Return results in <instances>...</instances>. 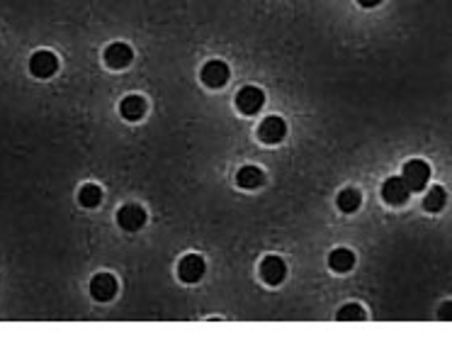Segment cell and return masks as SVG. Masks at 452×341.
<instances>
[{
  "label": "cell",
  "instance_id": "5b68a950",
  "mask_svg": "<svg viewBox=\"0 0 452 341\" xmlns=\"http://www.w3.org/2000/svg\"><path fill=\"white\" fill-rule=\"evenodd\" d=\"M204 271H207V264L197 254H187L178 264V276L182 283H197L204 276Z\"/></svg>",
  "mask_w": 452,
  "mask_h": 341
},
{
  "label": "cell",
  "instance_id": "4fadbf2b",
  "mask_svg": "<svg viewBox=\"0 0 452 341\" xmlns=\"http://www.w3.org/2000/svg\"><path fill=\"white\" fill-rule=\"evenodd\" d=\"M263 180H265V173H263L258 166H243L236 173L238 188H246V190H255V188H260Z\"/></svg>",
  "mask_w": 452,
  "mask_h": 341
},
{
  "label": "cell",
  "instance_id": "ac0fdd59",
  "mask_svg": "<svg viewBox=\"0 0 452 341\" xmlns=\"http://www.w3.org/2000/svg\"><path fill=\"white\" fill-rule=\"evenodd\" d=\"M338 320L341 322H358V320H365V310L360 305H346L338 310Z\"/></svg>",
  "mask_w": 452,
  "mask_h": 341
},
{
  "label": "cell",
  "instance_id": "5bb4252c",
  "mask_svg": "<svg viewBox=\"0 0 452 341\" xmlns=\"http://www.w3.org/2000/svg\"><path fill=\"white\" fill-rule=\"evenodd\" d=\"M355 266V254L351 251V249H336V251H331L329 256V269L336 271V273H348Z\"/></svg>",
  "mask_w": 452,
  "mask_h": 341
},
{
  "label": "cell",
  "instance_id": "ba28073f",
  "mask_svg": "<svg viewBox=\"0 0 452 341\" xmlns=\"http://www.w3.org/2000/svg\"><path fill=\"white\" fill-rule=\"evenodd\" d=\"M117 222L124 232H139L146 224V212L139 205H124L117 212Z\"/></svg>",
  "mask_w": 452,
  "mask_h": 341
},
{
  "label": "cell",
  "instance_id": "8fae6325",
  "mask_svg": "<svg viewBox=\"0 0 452 341\" xmlns=\"http://www.w3.org/2000/svg\"><path fill=\"white\" fill-rule=\"evenodd\" d=\"M411 190L409 185L404 183V178H389L385 180V185H382V197L389 202V205H404L409 200Z\"/></svg>",
  "mask_w": 452,
  "mask_h": 341
},
{
  "label": "cell",
  "instance_id": "8992f818",
  "mask_svg": "<svg viewBox=\"0 0 452 341\" xmlns=\"http://www.w3.org/2000/svg\"><path fill=\"white\" fill-rule=\"evenodd\" d=\"M285 134H287V124H285V119L277 115L265 117L258 127V136H260V141H265V144H277V141L285 139Z\"/></svg>",
  "mask_w": 452,
  "mask_h": 341
},
{
  "label": "cell",
  "instance_id": "3957f363",
  "mask_svg": "<svg viewBox=\"0 0 452 341\" xmlns=\"http://www.w3.org/2000/svg\"><path fill=\"white\" fill-rule=\"evenodd\" d=\"M90 295L97 300V303H107L117 295V278L112 273H97V276L90 281Z\"/></svg>",
  "mask_w": 452,
  "mask_h": 341
},
{
  "label": "cell",
  "instance_id": "7c38bea8",
  "mask_svg": "<svg viewBox=\"0 0 452 341\" xmlns=\"http://www.w3.org/2000/svg\"><path fill=\"white\" fill-rule=\"evenodd\" d=\"M119 115L124 119H129V122L141 119L146 115V100L141 98V95H127V98L119 102Z\"/></svg>",
  "mask_w": 452,
  "mask_h": 341
},
{
  "label": "cell",
  "instance_id": "277c9868",
  "mask_svg": "<svg viewBox=\"0 0 452 341\" xmlns=\"http://www.w3.org/2000/svg\"><path fill=\"white\" fill-rule=\"evenodd\" d=\"M30 71L32 76L37 78H51L59 71V59H56V54H51V51H37L30 59Z\"/></svg>",
  "mask_w": 452,
  "mask_h": 341
},
{
  "label": "cell",
  "instance_id": "7a4b0ae2",
  "mask_svg": "<svg viewBox=\"0 0 452 341\" xmlns=\"http://www.w3.org/2000/svg\"><path fill=\"white\" fill-rule=\"evenodd\" d=\"M265 105V93L255 85H246V88L238 90L236 95V107L243 112V115H258L260 107Z\"/></svg>",
  "mask_w": 452,
  "mask_h": 341
},
{
  "label": "cell",
  "instance_id": "6da1fadb",
  "mask_svg": "<svg viewBox=\"0 0 452 341\" xmlns=\"http://www.w3.org/2000/svg\"><path fill=\"white\" fill-rule=\"evenodd\" d=\"M404 183L409 185V190H416L421 193L423 188L428 185V180H431V166H428L426 161H419V158H414V161H409L404 166Z\"/></svg>",
  "mask_w": 452,
  "mask_h": 341
},
{
  "label": "cell",
  "instance_id": "ffe728a7",
  "mask_svg": "<svg viewBox=\"0 0 452 341\" xmlns=\"http://www.w3.org/2000/svg\"><path fill=\"white\" fill-rule=\"evenodd\" d=\"M360 5H363V8H375V5H380L382 0H358Z\"/></svg>",
  "mask_w": 452,
  "mask_h": 341
},
{
  "label": "cell",
  "instance_id": "52a82bcc",
  "mask_svg": "<svg viewBox=\"0 0 452 341\" xmlns=\"http://www.w3.org/2000/svg\"><path fill=\"white\" fill-rule=\"evenodd\" d=\"M228 76H231V71H228L224 61H209V64H204L202 73H199V78H202V83L207 88H221V85L228 83Z\"/></svg>",
  "mask_w": 452,
  "mask_h": 341
},
{
  "label": "cell",
  "instance_id": "9a60e30c",
  "mask_svg": "<svg viewBox=\"0 0 452 341\" xmlns=\"http://www.w3.org/2000/svg\"><path fill=\"white\" fill-rule=\"evenodd\" d=\"M448 205V193H445V188H431L426 195V200H423V207L428 210V212H440V210Z\"/></svg>",
  "mask_w": 452,
  "mask_h": 341
},
{
  "label": "cell",
  "instance_id": "d6986e66",
  "mask_svg": "<svg viewBox=\"0 0 452 341\" xmlns=\"http://www.w3.org/2000/svg\"><path fill=\"white\" fill-rule=\"evenodd\" d=\"M440 320H448V322H452V303H445L443 307H440Z\"/></svg>",
  "mask_w": 452,
  "mask_h": 341
},
{
  "label": "cell",
  "instance_id": "e0dca14e",
  "mask_svg": "<svg viewBox=\"0 0 452 341\" xmlns=\"http://www.w3.org/2000/svg\"><path fill=\"white\" fill-rule=\"evenodd\" d=\"M78 200H81L83 207H97L100 200H102V190L97 185L88 183V185L81 188V193H78Z\"/></svg>",
  "mask_w": 452,
  "mask_h": 341
},
{
  "label": "cell",
  "instance_id": "2e32d148",
  "mask_svg": "<svg viewBox=\"0 0 452 341\" xmlns=\"http://www.w3.org/2000/svg\"><path fill=\"white\" fill-rule=\"evenodd\" d=\"M360 202H363V195H360L358 190H353V188H348V190H343L338 195V207L343 212H358L360 210Z\"/></svg>",
  "mask_w": 452,
  "mask_h": 341
},
{
  "label": "cell",
  "instance_id": "30bf717a",
  "mask_svg": "<svg viewBox=\"0 0 452 341\" xmlns=\"http://www.w3.org/2000/svg\"><path fill=\"white\" fill-rule=\"evenodd\" d=\"M287 276V266L280 256H268L260 264V278L268 283V286H280Z\"/></svg>",
  "mask_w": 452,
  "mask_h": 341
},
{
  "label": "cell",
  "instance_id": "9c48e42d",
  "mask_svg": "<svg viewBox=\"0 0 452 341\" xmlns=\"http://www.w3.org/2000/svg\"><path fill=\"white\" fill-rule=\"evenodd\" d=\"M131 61H134V51H131L129 44L124 42H114L105 49V64L119 71V68H127Z\"/></svg>",
  "mask_w": 452,
  "mask_h": 341
}]
</instances>
